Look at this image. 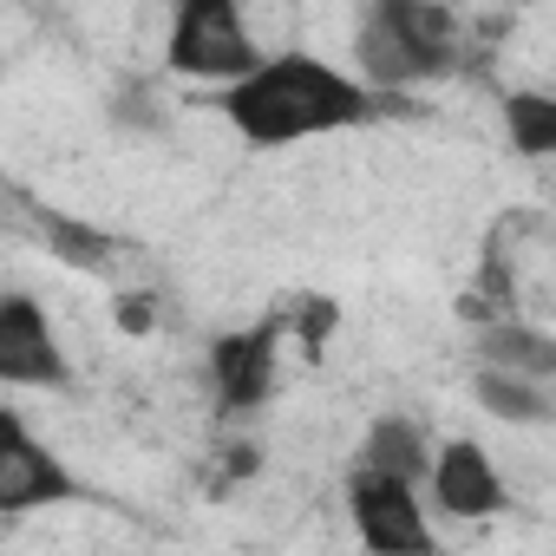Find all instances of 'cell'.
<instances>
[{"instance_id":"5b68a950","label":"cell","mask_w":556,"mask_h":556,"mask_svg":"<svg viewBox=\"0 0 556 556\" xmlns=\"http://www.w3.org/2000/svg\"><path fill=\"white\" fill-rule=\"evenodd\" d=\"M73 497H86L79 491V478L27 432V419L8 406L0 413V510H34V504H73Z\"/></svg>"},{"instance_id":"7a4b0ae2","label":"cell","mask_w":556,"mask_h":556,"mask_svg":"<svg viewBox=\"0 0 556 556\" xmlns=\"http://www.w3.org/2000/svg\"><path fill=\"white\" fill-rule=\"evenodd\" d=\"M465 53L458 21L439 0H367L361 34H354V60L367 73V86H419V79H445Z\"/></svg>"},{"instance_id":"7c38bea8","label":"cell","mask_w":556,"mask_h":556,"mask_svg":"<svg viewBox=\"0 0 556 556\" xmlns=\"http://www.w3.org/2000/svg\"><path fill=\"white\" fill-rule=\"evenodd\" d=\"M367 458L361 465H380V471H393V478H426L432 471V452H426V426H413V419H380L374 432H367V445H361Z\"/></svg>"},{"instance_id":"2e32d148","label":"cell","mask_w":556,"mask_h":556,"mask_svg":"<svg viewBox=\"0 0 556 556\" xmlns=\"http://www.w3.org/2000/svg\"><path fill=\"white\" fill-rule=\"evenodd\" d=\"M262 465V452L255 445H223V478H249Z\"/></svg>"},{"instance_id":"8992f818","label":"cell","mask_w":556,"mask_h":556,"mask_svg":"<svg viewBox=\"0 0 556 556\" xmlns=\"http://www.w3.org/2000/svg\"><path fill=\"white\" fill-rule=\"evenodd\" d=\"M0 380L8 387H73L66 354L53 341V321L40 315L34 295L0 302Z\"/></svg>"},{"instance_id":"6da1fadb","label":"cell","mask_w":556,"mask_h":556,"mask_svg":"<svg viewBox=\"0 0 556 556\" xmlns=\"http://www.w3.org/2000/svg\"><path fill=\"white\" fill-rule=\"evenodd\" d=\"M374 112H380V86H361L341 66L308 60V53L262 60L255 73L229 79V92H223V118L249 144H262V151L295 144V138H321V131H348V125H367Z\"/></svg>"},{"instance_id":"52a82bcc","label":"cell","mask_w":556,"mask_h":556,"mask_svg":"<svg viewBox=\"0 0 556 556\" xmlns=\"http://www.w3.org/2000/svg\"><path fill=\"white\" fill-rule=\"evenodd\" d=\"M282 315L249 328V334H223L210 348V387H216V406L223 413H255L275 387V341H282Z\"/></svg>"},{"instance_id":"ba28073f","label":"cell","mask_w":556,"mask_h":556,"mask_svg":"<svg viewBox=\"0 0 556 556\" xmlns=\"http://www.w3.org/2000/svg\"><path fill=\"white\" fill-rule=\"evenodd\" d=\"M432 497H439V510H452V517H497V510L510 504L497 465H491L484 445H471V439H452V445L432 452Z\"/></svg>"},{"instance_id":"30bf717a","label":"cell","mask_w":556,"mask_h":556,"mask_svg":"<svg viewBox=\"0 0 556 556\" xmlns=\"http://www.w3.org/2000/svg\"><path fill=\"white\" fill-rule=\"evenodd\" d=\"M471 393H478V406H484L491 419H510V426H543V419H556V400H549L530 374H510V367H484Z\"/></svg>"},{"instance_id":"4fadbf2b","label":"cell","mask_w":556,"mask_h":556,"mask_svg":"<svg viewBox=\"0 0 556 556\" xmlns=\"http://www.w3.org/2000/svg\"><path fill=\"white\" fill-rule=\"evenodd\" d=\"M504 138L523 157H556V99L549 92H504Z\"/></svg>"},{"instance_id":"5bb4252c","label":"cell","mask_w":556,"mask_h":556,"mask_svg":"<svg viewBox=\"0 0 556 556\" xmlns=\"http://www.w3.org/2000/svg\"><path fill=\"white\" fill-rule=\"evenodd\" d=\"M282 321H289V334L302 341V354L315 361V354L334 341V328H341V308H334L328 295H302V308H295V315H282Z\"/></svg>"},{"instance_id":"8fae6325","label":"cell","mask_w":556,"mask_h":556,"mask_svg":"<svg viewBox=\"0 0 556 556\" xmlns=\"http://www.w3.org/2000/svg\"><path fill=\"white\" fill-rule=\"evenodd\" d=\"M34 223H40V236H47V249H53L60 262H73V268H86V275H99V268L112 262V236H105V229H92V223H79V216H66V210H47V203H34Z\"/></svg>"},{"instance_id":"e0dca14e","label":"cell","mask_w":556,"mask_h":556,"mask_svg":"<svg viewBox=\"0 0 556 556\" xmlns=\"http://www.w3.org/2000/svg\"><path fill=\"white\" fill-rule=\"evenodd\" d=\"M497 8H530V0H497Z\"/></svg>"},{"instance_id":"9c48e42d","label":"cell","mask_w":556,"mask_h":556,"mask_svg":"<svg viewBox=\"0 0 556 556\" xmlns=\"http://www.w3.org/2000/svg\"><path fill=\"white\" fill-rule=\"evenodd\" d=\"M478 354H484V367H510V374H530V380H549L556 374V334L523 328V321L478 328Z\"/></svg>"},{"instance_id":"9a60e30c","label":"cell","mask_w":556,"mask_h":556,"mask_svg":"<svg viewBox=\"0 0 556 556\" xmlns=\"http://www.w3.org/2000/svg\"><path fill=\"white\" fill-rule=\"evenodd\" d=\"M118 328H125V334H151V328H157L151 295H118Z\"/></svg>"},{"instance_id":"277c9868","label":"cell","mask_w":556,"mask_h":556,"mask_svg":"<svg viewBox=\"0 0 556 556\" xmlns=\"http://www.w3.org/2000/svg\"><path fill=\"white\" fill-rule=\"evenodd\" d=\"M348 510H354L361 543L380 549V556H426L432 549V523H426V510L413 497V478L361 465L354 484H348Z\"/></svg>"},{"instance_id":"3957f363","label":"cell","mask_w":556,"mask_h":556,"mask_svg":"<svg viewBox=\"0 0 556 556\" xmlns=\"http://www.w3.org/2000/svg\"><path fill=\"white\" fill-rule=\"evenodd\" d=\"M164 60L184 79H242V73L262 66V53H255V40L242 27L236 0H177Z\"/></svg>"}]
</instances>
